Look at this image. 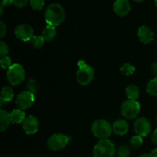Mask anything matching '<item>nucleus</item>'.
Wrapping results in <instances>:
<instances>
[{
    "instance_id": "11",
    "label": "nucleus",
    "mask_w": 157,
    "mask_h": 157,
    "mask_svg": "<svg viewBox=\"0 0 157 157\" xmlns=\"http://www.w3.org/2000/svg\"><path fill=\"white\" fill-rule=\"evenodd\" d=\"M38 127H39V124H38V119L32 115L27 117L24 122L22 123L23 130L29 135L35 134V133H37Z\"/></svg>"
},
{
    "instance_id": "14",
    "label": "nucleus",
    "mask_w": 157,
    "mask_h": 157,
    "mask_svg": "<svg viewBox=\"0 0 157 157\" xmlns=\"http://www.w3.org/2000/svg\"><path fill=\"white\" fill-rule=\"evenodd\" d=\"M112 127H113V132L120 136L126 134L129 130L128 124L124 120H118V121H115Z\"/></svg>"
},
{
    "instance_id": "8",
    "label": "nucleus",
    "mask_w": 157,
    "mask_h": 157,
    "mask_svg": "<svg viewBox=\"0 0 157 157\" xmlns=\"http://www.w3.org/2000/svg\"><path fill=\"white\" fill-rule=\"evenodd\" d=\"M34 101H35V94L26 90V91L21 92L17 96L15 104L18 109L23 110H27L29 107H32Z\"/></svg>"
},
{
    "instance_id": "31",
    "label": "nucleus",
    "mask_w": 157,
    "mask_h": 157,
    "mask_svg": "<svg viewBox=\"0 0 157 157\" xmlns=\"http://www.w3.org/2000/svg\"><path fill=\"white\" fill-rule=\"evenodd\" d=\"M151 71L153 75L155 76V78H157V63H154V64L152 65Z\"/></svg>"
},
{
    "instance_id": "34",
    "label": "nucleus",
    "mask_w": 157,
    "mask_h": 157,
    "mask_svg": "<svg viewBox=\"0 0 157 157\" xmlns=\"http://www.w3.org/2000/svg\"><path fill=\"white\" fill-rule=\"evenodd\" d=\"M139 157H154L151 153H145V154H143L141 156H140Z\"/></svg>"
},
{
    "instance_id": "37",
    "label": "nucleus",
    "mask_w": 157,
    "mask_h": 157,
    "mask_svg": "<svg viewBox=\"0 0 157 157\" xmlns=\"http://www.w3.org/2000/svg\"><path fill=\"white\" fill-rule=\"evenodd\" d=\"M155 4H156V6H157V0H155Z\"/></svg>"
},
{
    "instance_id": "36",
    "label": "nucleus",
    "mask_w": 157,
    "mask_h": 157,
    "mask_svg": "<svg viewBox=\"0 0 157 157\" xmlns=\"http://www.w3.org/2000/svg\"><path fill=\"white\" fill-rule=\"evenodd\" d=\"M133 1H135V2H141L144 1V0H133Z\"/></svg>"
},
{
    "instance_id": "7",
    "label": "nucleus",
    "mask_w": 157,
    "mask_h": 157,
    "mask_svg": "<svg viewBox=\"0 0 157 157\" xmlns=\"http://www.w3.org/2000/svg\"><path fill=\"white\" fill-rule=\"evenodd\" d=\"M70 141V137L62 133H55L48 140V147L51 150L57 151L64 149Z\"/></svg>"
},
{
    "instance_id": "20",
    "label": "nucleus",
    "mask_w": 157,
    "mask_h": 157,
    "mask_svg": "<svg viewBox=\"0 0 157 157\" xmlns=\"http://www.w3.org/2000/svg\"><path fill=\"white\" fill-rule=\"evenodd\" d=\"M147 91L152 96H157V78H155L149 81L147 86Z\"/></svg>"
},
{
    "instance_id": "9",
    "label": "nucleus",
    "mask_w": 157,
    "mask_h": 157,
    "mask_svg": "<svg viewBox=\"0 0 157 157\" xmlns=\"http://www.w3.org/2000/svg\"><path fill=\"white\" fill-rule=\"evenodd\" d=\"M151 130V124L145 117H140L134 123V131L138 136H146Z\"/></svg>"
},
{
    "instance_id": "30",
    "label": "nucleus",
    "mask_w": 157,
    "mask_h": 157,
    "mask_svg": "<svg viewBox=\"0 0 157 157\" xmlns=\"http://www.w3.org/2000/svg\"><path fill=\"white\" fill-rule=\"evenodd\" d=\"M0 32H1V36H0V38H2L6 34V26L2 21H0Z\"/></svg>"
},
{
    "instance_id": "24",
    "label": "nucleus",
    "mask_w": 157,
    "mask_h": 157,
    "mask_svg": "<svg viewBox=\"0 0 157 157\" xmlns=\"http://www.w3.org/2000/svg\"><path fill=\"white\" fill-rule=\"evenodd\" d=\"M130 148L127 145H122L120 147L117 151L118 157H129L130 156Z\"/></svg>"
},
{
    "instance_id": "32",
    "label": "nucleus",
    "mask_w": 157,
    "mask_h": 157,
    "mask_svg": "<svg viewBox=\"0 0 157 157\" xmlns=\"http://www.w3.org/2000/svg\"><path fill=\"white\" fill-rule=\"evenodd\" d=\"M152 140L155 145H157V129L153 132V135H152Z\"/></svg>"
},
{
    "instance_id": "19",
    "label": "nucleus",
    "mask_w": 157,
    "mask_h": 157,
    "mask_svg": "<svg viewBox=\"0 0 157 157\" xmlns=\"http://www.w3.org/2000/svg\"><path fill=\"white\" fill-rule=\"evenodd\" d=\"M126 94H127V96L129 100L136 101L139 98L140 90L137 86L130 85L126 88Z\"/></svg>"
},
{
    "instance_id": "25",
    "label": "nucleus",
    "mask_w": 157,
    "mask_h": 157,
    "mask_svg": "<svg viewBox=\"0 0 157 157\" xmlns=\"http://www.w3.org/2000/svg\"><path fill=\"white\" fill-rule=\"evenodd\" d=\"M31 7L34 10H41L44 5V0H30Z\"/></svg>"
},
{
    "instance_id": "5",
    "label": "nucleus",
    "mask_w": 157,
    "mask_h": 157,
    "mask_svg": "<svg viewBox=\"0 0 157 157\" xmlns=\"http://www.w3.org/2000/svg\"><path fill=\"white\" fill-rule=\"evenodd\" d=\"M7 78L11 85L16 86L25 79V70L19 64H14L8 69Z\"/></svg>"
},
{
    "instance_id": "33",
    "label": "nucleus",
    "mask_w": 157,
    "mask_h": 157,
    "mask_svg": "<svg viewBox=\"0 0 157 157\" xmlns=\"http://www.w3.org/2000/svg\"><path fill=\"white\" fill-rule=\"evenodd\" d=\"M151 154L154 157H157V148L153 149L151 152Z\"/></svg>"
},
{
    "instance_id": "2",
    "label": "nucleus",
    "mask_w": 157,
    "mask_h": 157,
    "mask_svg": "<svg viewBox=\"0 0 157 157\" xmlns=\"http://www.w3.org/2000/svg\"><path fill=\"white\" fill-rule=\"evenodd\" d=\"M78 71L77 72V81L81 85L87 86L93 81L94 69L81 60L78 62Z\"/></svg>"
},
{
    "instance_id": "12",
    "label": "nucleus",
    "mask_w": 157,
    "mask_h": 157,
    "mask_svg": "<svg viewBox=\"0 0 157 157\" xmlns=\"http://www.w3.org/2000/svg\"><path fill=\"white\" fill-rule=\"evenodd\" d=\"M113 11L121 16L127 15L130 11V5L128 0H116L113 3Z\"/></svg>"
},
{
    "instance_id": "27",
    "label": "nucleus",
    "mask_w": 157,
    "mask_h": 157,
    "mask_svg": "<svg viewBox=\"0 0 157 157\" xmlns=\"http://www.w3.org/2000/svg\"><path fill=\"white\" fill-rule=\"evenodd\" d=\"M9 53V47L4 41H0V56L1 58H4Z\"/></svg>"
},
{
    "instance_id": "35",
    "label": "nucleus",
    "mask_w": 157,
    "mask_h": 157,
    "mask_svg": "<svg viewBox=\"0 0 157 157\" xmlns=\"http://www.w3.org/2000/svg\"><path fill=\"white\" fill-rule=\"evenodd\" d=\"M4 6H5L4 3H3L2 2H1V12H0V14H1V15H2L3 11H4Z\"/></svg>"
},
{
    "instance_id": "16",
    "label": "nucleus",
    "mask_w": 157,
    "mask_h": 157,
    "mask_svg": "<svg viewBox=\"0 0 157 157\" xmlns=\"http://www.w3.org/2000/svg\"><path fill=\"white\" fill-rule=\"evenodd\" d=\"M11 121L12 124H21L23 123L25 120V113L21 109H16V110H12L10 113Z\"/></svg>"
},
{
    "instance_id": "26",
    "label": "nucleus",
    "mask_w": 157,
    "mask_h": 157,
    "mask_svg": "<svg viewBox=\"0 0 157 157\" xmlns=\"http://www.w3.org/2000/svg\"><path fill=\"white\" fill-rule=\"evenodd\" d=\"M26 87H27L28 91L31 92V93L34 94L38 90V85H37V83L35 82V80H29L27 82V86Z\"/></svg>"
},
{
    "instance_id": "3",
    "label": "nucleus",
    "mask_w": 157,
    "mask_h": 157,
    "mask_svg": "<svg viewBox=\"0 0 157 157\" xmlns=\"http://www.w3.org/2000/svg\"><path fill=\"white\" fill-rule=\"evenodd\" d=\"M115 146L108 139L101 140L94 148V157H113L115 154Z\"/></svg>"
},
{
    "instance_id": "21",
    "label": "nucleus",
    "mask_w": 157,
    "mask_h": 157,
    "mask_svg": "<svg viewBox=\"0 0 157 157\" xmlns=\"http://www.w3.org/2000/svg\"><path fill=\"white\" fill-rule=\"evenodd\" d=\"M44 41L42 36H38V35H34L32 38L31 39V43H32V46L35 48H41L44 44Z\"/></svg>"
},
{
    "instance_id": "18",
    "label": "nucleus",
    "mask_w": 157,
    "mask_h": 157,
    "mask_svg": "<svg viewBox=\"0 0 157 157\" xmlns=\"http://www.w3.org/2000/svg\"><path fill=\"white\" fill-rule=\"evenodd\" d=\"M14 97V92L12 87H4L2 90L1 93V105L5 102H9L12 100Z\"/></svg>"
},
{
    "instance_id": "29",
    "label": "nucleus",
    "mask_w": 157,
    "mask_h": 157,
    "mask_svg": "<svg viewBox=\"0 0 157 157\" xmlns=\"http://www.w3.org/2000/svg\"><path fill=\"white\" fill-rule=\"evenodd\" d=\"M29 0H12V3L17 8H23L27 5Z\"/></svg>"
},
{
    "instance_id": "22",
    "label": "nucleus",
    "mask_w": 157,
    "mask_h": 157,
    "mask_svg": "<svg viewBox=\"0 0 157 157\" xmlns=\"http://www.w3.org/2000/svg\"><path fill=\"white\" fill-rule=\"evenodd\" d=\"M121 73L123 74L125 76H130V75H133L135 71V67L133 65H131L130 64L128 63H126L124 64L122 67L120 69Z\"/></svg>"
},
{
    "instance_id": "15",
    "label": "nucleus",
    "mask_w": 157,
    "mask_h": 157,
    "mask_svg": "<svg viewBox=\"0 0 157 157\" xmlns=\"http://www.w3.org/2000/svg\"><path fill=\"white\" fill-rule=\"evenodd\" d=\"M11 121L10 113L4 110H1L0 111V131L3 132L9 127Z\"/></svg>"
},
{
    "instance_id": "23",
    "label": "nucleus",
    "mask_w": 157,
    "mask_h": 157,
    "mask_svg": "<svg viewBox=\"0 0 157 157\" xmlns=\"http://www.w3.org/2000/svg\"><path fill=\"white\" fill-rule=\"evenodd\" d=\"M130 147H133V148L138 149L139 147H140L141 145L143 144L142 136H138V135L133 136V137L130 139Z\"/></svg>"
},
{
    "instance_id": "4",
    "label": "nucleus",
    "mask_w": 157,
    "mask_h": 157,
    "mask_svg": "<svg viewBox=\"0 0 157 157\" xmlns=\"http://www.w3.org/2000/svg\"><path fill=\"white\" fill-rule=\"evenodd\" d=\"M113 127L108 121L105 120H97L91 126L93 134L101 140L107 139L111 135Z\"/></svg>"
},
{
    "instance_id": "6",
    "label": "nucleus",
    "mask_w": 157,
    "mask_h": 157,
    "mask_svg": "<svg viewBox=\"0 0 157 157\" xmlns=\"http://www.w3.org/2000/svg\"><path fill=\"white\" fill-rule=\"evenodd\" d=\"M140 111V104L136 101L128 100L121 105V114L127 119H133L138 116Z\"/></svg>"
},
{
    "instance_id": "28",
    "label": "nucleus",
    "mask_w": 157,
    "mask_h": 157,
    "mask_svg": "<svg viewBox=\"0 0 157 157\" xmlns=\"http://www.w3.org/2000/svg\"><path fill=\"white\" fill-rule=\"evenodd\" d=\"M1 65L3 69H9L12 64V61H11L10 58L6 56L4 58H1Z\"/></svg>"
},
{
    "instance_id": "1",
    "label": "nucleus",
    "mask_w": 157,
    "mask_h": 157,
    "mask_svg": "<svg viewBox=\"0 0 157 157\" xmlns=\"http://www.w3.org/2000/svg\"><path fill=\"white\" fill-rule=\"evenodd\" d=\"M65 12L62 6L58 3L49 5L44 12V19L48 25L58 26L64 21Z\"/></svg>"
},
{
    "instance_id": "13",
    "label": "nucleus",
    "mask_w": 157,
    "mask_h": 157,
    "mask_svg": "<svg viewBox=\"0 0 157 157\" xmlns=\"http://www.w3.org/2000/svg\"><path fill=\"white\" fill-rule=\"evenodd\" d=\"M138 37L141 42L144 44H149L153 41L154 35L151 29L147 26H141L138 30Z\"/></svg>"
},
{
    "instance_id": "10",
    "label": "nucleus",
    "mask_w": 157,
    "mask_h": 157,
    "mask_svg": "<svg viewBox=\"0 0 157 157\" xmlns=\"http://www.w3.org/2000/svg\"><path fill=\"white\" fill-rule=\"evenodd\" d=\"M33 29L30 25L26 24H21L17 26L15 29V34L16 37L23 41H31L33 35Z\"/></svg>"
},
{
    "instance_id": "17",
    "label": "nucleus",
    "mask_w": 157,
    "mask_h": 157,
    "mask_svg": "<svg viewBox=\"0 0 157 157\" xmlns=\"http://www.w3.org/2000/svg\"><path fill=\"white\" fill-rule=\"evenodd\" d=\"M55 35H56L55 27L52 25H48L43 29L42 33H41V36L47 41H52L55 38Z\"/></svg>"
}]
</instances>
